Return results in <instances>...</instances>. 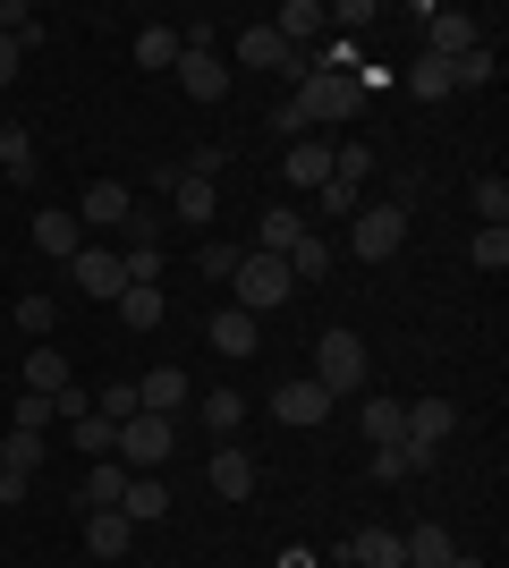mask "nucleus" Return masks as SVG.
Here are the masks:
<instances>
[{
  "instance_id": "nucleus-11",
  "label": "nucleus",
  "mask_w": 509,
  "mask_h": 568,
  "mask_svg": "<svg viewBox=\"0 0 509 568\" xmlns=\"http://www.w3.org/2000/svg\"><path fill=\"white\" fill-rule=\"evenodd\" d=\"M204 475H213V493H221V500H255V484H264V467H255V458H246L238 442H221Z\"/></svg>"
},
{
  "instance_id": "nucleus-43",
  "label": "nucleus",
  "mask_w": 509,
  "mask_h": 568,
  "mask_svg": "<svg viewBox=\"0 0 509 568\" xmlns=\"http://www.w3.org/2000/svg\"><path fill=\"white\" fill-rule=\"evenodd\" d=\"M60 416H51V399H34V390H18V425L9 433H51Z\"/></svg>"
},
{
  "instance_id": "nucleus-36",
  "label": "nucleus",
  "mask_w": 509,
  "mask_h": 568,
  "mask_svg": "<svg viewBox=\"0 0 509 568\" xmlns=\"http://www.w3.org/2000/svg\"><path fill=\"white\" fill-rule=\"evenodd\" d=\"M18 332L26 339H51V332H60V306H51V297H18Z\"/></svg>"
},
{
  "instance_id": "nucleus-32",
  "label": "nucleus",
  "mask_w": 509,
  "mask_h": 568,
  "mask_svg": "<svg viewBox=\"0 0 509 568\" xmlns=\"http://www.w3.org/2000/svg\"><path fill=\"white\" fill-rule=\"evenodd\" d=\"M476 213H485V230H509V179H501V170L476 179Z\"/></svg>"
},
{
  "instance_id": "nucleus-12",
  "label": "nucleus",
  "mask_w": 509,
  "mask_h": 568,
  "mask_svg": "<svg viewBox=\"0 0 509 568\" xmlns=\"http://www.w3.org/2000/svg\"><path fill=\"white\" fill-rule=\"evenodd\" d=\"M128 213H136V195H128L120 179H94V187H85V204H77V230H120Z\"/></svg>"
},
{
  "instance_id": "nucleus-19",
  "label": "nucleus",
  "mask_w": 509,
  "mask_h": 568,
  "mask_svg": "<svg viewBox=\"0 0 509 568\" xmlns=\"http://www.w3.org/2000/svg\"><path fill=\"white\" fill-rule=\"evenodd\" d=\"M120 493H128V467H120V458H85L77 500H85V509H120Z\"/></svg>"
},
{
  "instance_id": "nucleus-1",
  "label": "nucleus",
  "mask_w": 509,
  "mask_h": 568,
  "mask_svg": "<svg viewBox=\"0 0 509 568\" xmlns=\"http://www.w3.org/2000/svg\"><path fill=\"white\" fill-rule=\"evenodd\" d=\"M170 450H179V416H153V407H136L120 425V442H111V458H120L128 475H162Z\"/></svg>"
},
{
  "instance_id": "nucleus-17",
  "label": "nucleus",
  "mask_w": 509,
  "mask_h": 568,
  "mask_svg": "<svg viewBox=\"0 0 509 568\" xmlns=\"http://www.w3.org/2000/svg\"><path fill=\"white\" fill-rule=\"evenodd\" d=\"M348 568H408V551H399L390 526H357L348 535Z\"/></svg>"
},
{
  "instance_id": "nucleus-46",
  "label": "nucleus",
  "mask_w": 509,
  "mask_h": 568,
  "mask_svg": "<svg viewBox=\"0 0 509 568\" xmlns=\"http://www.w3.org/2000/svg\"><path fill=\"white\" fill-rule=\"evenodd\" d=\"M272 128H281V136H289V144H297V136H315V128H306V111H297V102H281V111H272Z\"/></svg>"
},
{
  "instance_id": "nucleus-23",
  "label": "nucleus",
  "mask_w": 509,
  "mask_h": 568,
  "mask_svg": "<svg viewBox=\"0 0 509 568\" xmlns=\"http://www.w3.org/2000/svg\"><path fill=\"white\" fill-rule=\"evenodd\" d=\"M136 399H145L153 416H179V407H187V374H179V365H153V374L136 382Z\"/></svg>"
},
{
  "instance_id": "nucleus-4",
  "label": "nucleus",
  "mask_w": 509,
  "mask_h": 568,
  "mask_svg": "<svg viewBox=\"0 0 509 568\" xmlns=\"http://www.w3.org/2000/svg\"><path fill=\"white\" fill-rule=\"evenodd\" d=\"M315 382H323V399H357V382H365V339L348 332V323H332V332L315 339Z\"/></svg>"
},
{
  "instance_id": "nucleus-16",
  "label": "nucleus",
  "mask_w": 509,
  "mask_h": 568,
  "mask_svg": "<svg viewBox=\"0 0 509 568\" xmlns=\"http://www.w3.org/2000/svg\"><path fill=\"white\" fill-rule=\"evenodd\" d=\"M120 518H128V526H162V518H170V484H162V475H128Z\"/></svg>"
},
{
  "instance_id": "nucleus-39",
  "label": "nucleus",
  "mask_w": 509,
  "mask_h": 568,
  "mask_svg": "<svg viewBox=\"0 0 509 568\" xmlns=\"http://www.w3.org/2000/svg\"><path fill=\"white\" fill-rule=\"evenodd\" d=\"M238 255H246V246H230V237H213V246H204V255H195V263H204V281H221V288H230V272H238Z\"/></svg>"
},
{
  "instance_id": "nucleus-37",
  "label": "nucleus",
  "mask_w": 509,
  "mask_h": 568,
  "mask_svg": "<svg viewBox=\"0 0 509 568\" xmlns=\"http://www.w3.org/2000/svg\"><path fill=\"white\" fill-rule=\"evenodd\" d=\"M111 442H120L111 416H77V450H85V458H111Z\"/></svg>"
},
{
  "instance_id": "nucleus-28",
  "label": "nucleus",
  "mask_w": 509,
  "mask_h": 568,
  "mask_svg": "<svg viewBox=\"0 0 509 568\" xmlns=\"http://www.w3.org/2000/svg\"><path fill=\"white\" fill-rule=\"evenodd\" d=\"M0 170H9V187H34V136H26V128H0Z\"/></svg>"
},
{
  "instance_id": "nucleus-49",
  "label": "nucleus",
  "mask_w": 509,
  "mask_h": 568,
  "mask_svg": "<svg viewBox=\"0 0 509 568\" xmlns=\"http://www.w3.org/2000/svg\"><path fill=\"white\" fill-rule=\"evenodd\" d=\"M450 568H485V560H467V551H450Z\"/></svg>"
},
{
  "instance_id": "nucleus-6",
  "label": "nucleus",
  "mask_w": 509,
  "mask_h": 568,
  "mask_svg": "<svg viewBox=\"0 0 509 568\" xmlns=\"http://www.w3.org/2000/svg\"><path fill=\"white\" fill-rule=\"evenodd\" d=\"M416 18H425V60H459V51L492 43V26L467 18V9H416Z\"/></svg>"
},
{
  "instance_id": "nucleus-42",
  "label": "nucleus",
  "mask_w": 509,
  "mask_h": 568,
  "mask_svg": "<svg viewBox=\"0 0 509 568\" xmlns=\"http://www.w3.org/2000/svg\"><path fill=\"white\" fill-rule=\"evenodd\" d=\"M467 255H476V272H501V263H509V230H476Z\"/></svg>"
},
{
  "instance_id": "nucleus-44",
  "label": "nucleus",
  "mask_w": 509,
  "mask_h": 568,
  "mask_svg": "<svg viewBox=\"0 0 509 568\" xmlns=\"http://www.w3.org/2000/svg\"><path fill=\"white\" fill-rule=\"evenodd\" d=\"M408 450H399V442H390V450H374V484H408Z\"/></svg>"
},
{
  "instance_id": "nucleus-7",
  "label": "nucleus",
  "mask_w": 509,
  "mask_h": 568,
  "mask_svg": "<svg viewBox=\"0 0 509 568\" xmlns=\"http://www.w3.org/2000/svg\"><path fill=\"white\" fill-rule=\"evenodd\" d=\"M69 281H77V297H111V306H120L128 272H120L111 246H77V255H69Z\"/></svg>"
},
{
  "instance_id": "nucleus-48",
  "label": "nucleus",
  "mask_w": 509,
  "mask_h": 568,
  "mask_svg": "<svg viewBox=\"0 0 509 568\" xmlns=\"http://www.w3.org/2000/svg\"><path fill=\"white\" fill-rule=\"evenodd\" d=\"M281 568H315V560H306V551H281Z\"/></svg>"
},
{
  "instance_id": "nucleus-15",
  "label": "nucleus",
  "mask_w": 509,
  "mask_h": 568,
  "mask_svg": "<svg viewBox=\"0 0 509 568\" xmlns=\"http://www.w3.org/2000/svg\"><path fill=\"white\" fill-rule=\"evenodd\" d=\"M85 551H94V560H128V551H136V526H128L120 509H85Z\"/></svg>"
},
{
  "instance_id": "nucleus-26",
  "label": "nucleus",
  "mask_w": 509,
  "mask_h": 568,
  "mask_svg": "<svg viewBox=\"0 0 509 568\" xmlns=\"http://www.w3.org/2000/svg\"><path fill=\"white\" fill-rule=\"evenodd\" d=\"M272 26H281V43H289V51H306V43H315V34H323L332 18H323V0H289V9H281Z\"/></svg>"
},
{
  "instance_id": "nucleus-35",
  "label": "nucleus",
  "mask_w": 509,
  "mask_h": 568,
  "mask_svg": "<svg viewBox=\"0 0 509 568\" xmlns=\"http://www.w3.org/2000/svg\"><path fill=\"white\" fill-rule=\"evenodd\" d=\"M0 458H9V475H34L43 467V433H0Z\"/></svg>"
},
{
  "instance_id": "nucleus-50",
  "label": "nucleus",
  "mask_w": 509,
  "mask_h": 568,
  "mask_svg": "<svg viewBox=\"0 0 509 568\" xmlns=\"http://www.w3.org/2000/svg\"><path fill=\"white\" fill-rule=\"evenodd\" d=\"M0 475H9V458H0Z\"/></svg>"
},
{
  "instance_id": "nucleus-22",
  "label": "nucleus",
  "mask_w": 509,
  "mask_h": 568,
  "mask_svg": "<svg viewBox=\"0 0 509 568\" xmlns=\"http://www.w3.org/2000/svg\"><path fill=\"white\" fill-rule=\"evenodd\" d=\"M297 237H306V221H297L289 204H272V213L255 221V255H281V263H289V246H297Z\"/></svg>"
},
{
  "instance_id": "nucleus-47",
  "label": "nucleus",
  "mask_w": 509,
  "mask_h": 568,
  "mask_svg": "<svg viewBox=\"0 0 509 568\" xmlns=\"http://www.w3.org/2000/svg\"><path fill=\"white\" fill-rule=\"evenodd\" d=\"M18 60H26V51L9 43V34H0V85H9V77H18Z\"/></svg>"
},
{
  "instance_id": "nucleus-27",
  "label": "nucleus",
  "mask_w": 509,
  "mask_h": 568,
  "mask_svg": "<svg viewBox=\"0 0 509 568\" xmlns=\"http://www.w3.org/2000/svg\"><path fill=\"white\" fill-rule=\"evenodd\" d=\"M332 263H339V246H332V237H323V230H306V237H297V246H289V281H323Z\"/></svg>"
},
{
  "instance_id": "nucleus-3",
  "label": "nucleus",
  "mask_w": 509,
  "mask_h": 568,
  "mask_svg": "<svg viewBox=\"0 0 509 568\" xmlns=\"http://www.w3.org/2000/svg\"><path fill=\"white\" fill-rule=\"evenodd\" d=\"M289 263H281V255H255V246H246V255H238V272H230V306H246V314H255V323H264V314L272 306H289Z\"/></svg>"
},
{
  "instance_id": "nucleus-20",
  "label": "nucleus",
  "mask_w": 509,
  "mask_h": 568,
  "mask_svg": "<svg viewBox=\"0 0 509 568\" xmlns=\"http://www.w3.org/2000/svg\"><path fill=\"white\" fill-rule=\"evenodd\" d=\"M357 433L374 442V450H390V442L408 433V399H365V407H357Z\"/></svg>"
},
{
  "instance_id": "nucleus-9",
  "label": "nucleus",
  "mask_w": 509,
  "mask_h": 568,
  "mask_svg": "<svg viewBox=\"0 0 509 568\" xmlns=\"http://www.w3.org/2000/svg\"><path fill=\"white\" fill-rule=\"evenodd\" d=\"M272 416H281V425H297V433H315L323 416H332V399H323L315 374H297V382H281V390H272Z\"/></svg>"
},
{
  "instance_id": "nucleus-5",
  "label": "nucleus",
  "mask_w": 509,
  "mask_h": 568,
  "mask_svg": "<svg viewBox=\"0 0 509 568\" xmlns=\"http://www.w3.org/2000/svg\"><path fill=\"white\" fill-rule=\"evenodd\" d=\"M357 230H348V255L357 263H390L399 246H408V204H357Z\"/></svg>"
},
{
  "instance_id": "nucleus-10",
  "label": "nucleus",
  "mask_w": 509,
  "mask_h": 568,
  "mask_svg": "<svg viewBox=\"0 0 509 568\" xmlns=\"http://www.w3.org/2000/svg\"><path fill=\"white\" fill-rule=\"evenodd\" d=\"M26 390H34V399H51V390H69V374H77V356L60 348V339H34V348H26Z\"/></svg>"
},
{
  "instance_id": "nucleus-13",
  "label": "nucleus",
  "mask_w": 509,
  "mask_h": 568,
  "mask_svg": "<svg viewBox=\"0 0 509 568\" xmlns=\"http://www.w3.org/2000/svg\"><path fill=\"white\" fill-rule=\"evenodd\" d=\"M179 94H187V102H221V94H230L221 51H179Z\"/></svg>"
},
{
  "instance_id": "nucleus-24",
  "label": "nucleus",
  "mask_w": 509,
  "mask_h": 568,
  "mask_svg": "<svg viewBox=\"0 0 509 568\" xmlns=\"http://www.w3.org/2000/svg\"><path fill=\"white\" fill-rule=\"evenodd\" d=\"M34 246H43V255H60V263H69L77 246H85V230H77V213H60V204H51V213H34Z\"/></svg>"
},
{
  "instance_id": "nucleus-41",
  "label": "nucleus",
  "mask_w": 509,
  "mask_h": 568,
  "mask_svg": "<svg viewBox=\"0 0 509 568\" xmlns=\"http://www.w3.org/2000/svg\"><path fill=\"white\" fill-rule=\"evenodd\" d=\"M315 204H323L332 221H348V213H357V179H323V187H315Z\"/></svg>"
},
{
  "instance_id": "nucleus-21",
  "label": "nucleus",
  "mask_w": 509,
  "mask_h": 568,
  "mask_svg": "<svg viewBox=\"0 0 509 568\" xmlns=\"http://www.w3.org/2000/svg\"><path fill=\"white\" fill-rule=\"evenodd\" d=\"M281 170H289V187H306V195H315L323 179H332V144H323V136H297Z\"/></svg>"
},
{
  "instance_id": "nucleus-38",
  "label": "nucleus",
  "mask_w": 509,
  "mask_h": 568,
  "mask_svg": "<svg viewBox=\"0 0 509 568\" xmlns=\"http://www.w3.org/2000/svg\"><path fill=\"white\" fill-rule=\"evenodd\" d=\"M408 94L441 102V94H450V60H416V69H408Z\"/></svg>"
},
{
  "instance_id": "nucleus-31",
  "label": "nucleus",
  "mask_w": 509,
  "mask_h": 568,
  "mask_svg": "<svg viewBox=\"0 0 509 568\" xmlns=\"http://www.w3.org/2000/svg\"><path fill=\"white\" fill-rule=\"evenodd\" d=\"M195 416H204V433H238L246 425V399H238V390H204Z\"/></svg>"
},
{
  "instance_id": "nucleus-34",
  "label": "nucleus",
  "mask_w": 509,
  "mask_h": 568,
  "mask_svg": "<svg viewBox=\"0 0 509 568\" xmlns=\"http://www.w3.org/2000/svg\"><path fill=\"white\" fill-rule=\"evenodd\" d=\"M120 323L128 332H153L162 323V288H120Z\"/></svg>"
},
{
  "instance_id": "nucleus-40",
  "label": "nucleus",
  "mask_w": 509,
  "mask_h": 568,
  "mask_svg": "<svg viewBox=\"0 0 509 568\" xmlns=\"http://www.w3.org/2000/svg\"><path fill=\"white\" fill-rule=\"evenodd\" d=\"M136 407H145V399H136V382H111V390H102V399H94V416H111V425H128Z\"/></svg>"
},
{
  "instance_id": "nucleus-14",
  "label": "nucleus",
  "mask_w": 509,
  "mask_h": 568,
  "mask_svg": "<svg viewBox=\"0 0 509 568\" xmlns=\"http://www.w3.org/2000/svg\"><path fill=\"white\" fill-rule=\"evenodd\" d=\"M204 332H213L221 356H255V348H264V323H255L246 306H213V323H204Z\"/></svg>"
},
{
  "instance_id": "nucleus-2",
  "label": "nucleus",
  "mask_w": 509,
  "mask_h": 568,
  "mask_svg": "<svg viewBox=\"0 0 509 568\" xmlns=\"http://www.w3.org/2000/svg\"><path fill=\"white\" fill-rule=\"evenodd\" d=\"M289 102L306 111V128H339V119L365 111V85H357V77H339V69H306Z\"/></svg>"
},
{
  "instance_id": "nucleus-33",
  "label": "nucleus",
  "mask_w": 509,
  "mask_h": 568,
  "mask_svg": "<svg viewBox=\"0 0 509 568\" xmlns=\"http://www.w3.org/2000/svg\"><path fill=\"white\" fill-rule=\"evenodd\" d=\"M0 34H9L18 51H34V43H43V18H34L26 0H0Z\"/></svg>"
},
{
  "instance_id": "nucleus-8",
  "label": "nucleus",
  "mask_w": 509,
  "mask_h": 568,
  "mask_svg": "<svg viewBox=\"0 0 509 568\" xmlns=\"http://www.w3.org/2000/svg\"><path fill=\"white\" fill-rule=\"evenodd\" d=\"M238 69H289V77H306L315 60L281 43V26H246V34H238Z\"/></svg>"
},
{
  "instance_id": "nucleus-29",
  "label": "nucleus",
  "mask_w": 509,
  "mask_h": 568,
  "mask_svg": "<svg viewBox=\"0 0 509 568\" xmlns=\"http://www.w3.org/2000/svg\"><path fill=\"white\" fill-rule=\"evenodd\" d=\"M492 69H501V60H492V43L459 51V60H450V94H476V85H492Z\"/></svg>"
},
{
  "instance_id": "nucleus-25",
  "label": "nucleus",
  "mask_w": 509,
  "mask_h": 568,
  "mask_svg": "<svg viewBox=\"0 0 509 568\" xmlns=\"http://www.w3.org/2000/svg\"><path fill=\"white\" fill-rule=\"evenodd\" d=\"M399 551H408V568H450V551H459V544H450V526L425 518L416 535H399Z\"/></svg>"
},
{
  "instance_id": "nucleus-30",
  "label": "nucleus",
  "mask_w": 509,
  "mask_h": 568,
  "mask_svg": "<svg viewBox=\"0 0 509 568\" xmlns=\"http://www.w3.org/2000/svg\"><path fill=\"white\" fill-rule=\"evenodd\" d=\"M179 26H145V34H136V60H145V69H179Z\"/></svg>"
},
{
  "instance_id": "nucleus-18",
  "label": "nucleus",
  "mask_w": 509,
  "mask_h": 568,
  "mask_svg": "<svg viewBox=\"0 0 509 568\" xmlns=\"http://www.w3.org/2000/svg\"><path fill=\"white\" fill-rule=\"evenodd\" d=\"M170 204H179V221H187V230H213V213H221V187H213V179H187V170H179Z\"/></svg>"
},
{
  "instance_id": "nucleus-45",
  "label": "nucleus",
  "mask_w": 509,
  "mask_h": 568,
  "mask_svg": "<svg viewBox=\"0 0 509 568\" xmlns=\"http://www.w3.org/2000/svg\"><path fill=\"white\" fill-rule=\"evenodd\" d=\"M332 26H374V0H339V9H323Z\"/></svg>"
}]
</instances>
